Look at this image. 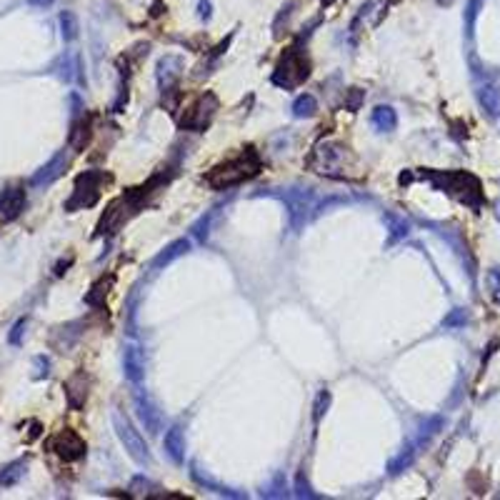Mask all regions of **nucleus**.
<instances>
[{
	"label": "nucleus",
	"mask_w": 500,
	"mask_h": 500,
	"mask_svg": "<svg viewBox=\"0 0 500 500\" xmlns=\"http://www.w3.org/2000/svg\"><path fill=\"white\" fill-rule=\"evenodd\" d=\"M421 180L430 183L435 191L448 193L450 198H455L458 203L473 208L475 213H481L483 203H485V195H483V185L481 180L475 178L473 173L468 171H430V168H421L415 173Z\"/></svg>",
	"instance_id": "obj_1"
},
{
	"label": "nucleus",
	"mask_w": 500,
	"mask_h": 500,
	"mask_svg": "<svg viewBox=\"0 0 500 500\" xmlns=\"http://www.w3.org/2000/svg\"><path fill=\"white\" fill-rule=\"evenodd\" d=\"M260 168H263V160H260L256 148L248 145V148L240 151V155L215 165V168L205 175V183L211 185L213 191H228L233 185H240L245 183V180L256 178L258 173H260Z\"/></svg>",
	"instance_id": "obj_2"
},
{
	"label": "nucleus",
	"mask_w": 500,
	"mask_h": 500,
	"mask_svg": "<svg viewBox=\"0 0 500 500\" xmlns=\"http://www.w3.org/2000/svg\"><path fill=\"white\" fill-rule=\"evenodd\" d=\"M353 155H350L348 145L338 143V140H323L316 145V151L310 155L308 165L320 175H328V178H353L356 173L353 171Z\"/></svg>",
	"instance_id": "obj_3"
},
{
	"label": "nucleus",
	"mask_w": 500,
	"mask_h": 500,
	"mask_svg": "<svg viewBox=\"0 0 500 500\" xmlns=\"http://www.w3.org/2000/svg\"><path fill=\"white\" fill-rule=\"evenodd\" d=\"M106 183H110V175L100 171H86L80 173L75 178V188H73V195L66 200V211L75 213L80 208H90L100 200V188Z\"/></svg>",
	"instance_id": "obj_4"
},
{
	"label": "nucleus",
	"mask_w": 500,
	"mask_h": 500,
	"mask_svg": "<svg viewBox=\"0 0 500 500\" xmlns=\"http://www.w3.org/2000/svg\"><path fill=\"white\" fill-rule=\"evenodd\" d=\"M308 75H310L308 58L300 53V48H290V50H285V55L280 58V63H278L276 73H273V83L290 90V88L300 86Z\"/></svg>",
	"instance_id": "obj_5"
},
{
	"label": "nucleus",
	"mask_w": 500,
	"mask_h": 500,
	"mask_svg": "<svg viewBox=\"0 0 500 500\" xmlns=\"http://www.w3.org/2000/svg\"><path fill=\"white\" fill-rule=\"evenodd\" d=\"M113 428H115V435H118V441L123 443L125 453L131 455L133 461L138 463V465H151L153 458H151V450L145 445V441L140 438V433L131 425L128 418H123L120 413H113Z\"/></svg>",
	"instance_id": "obj_6"
},
{
	"label": "nucleus",
	"mask_w": 500,
	"mask_h": 500,
	"mask_svg": "<svg viewBox=\"0 0 500 500\" xmlns=\"http://www.w3.org/2000/svg\"><path fill=\"white\" fill-rule=\"evenodd\" d=\"M283 203L288 208V218H290V228L293 231H303L305 220H308L310 211L316 208V198H313V191L308 188H288L283 193Z\"/></svg>",
	"instance_id": "obj_7"
},
{
	"label": "nucleus",
	"mask_w": 500,
	"mask_h": 500,
	"mask_svg": "<svg viewBox=\"0 0 500 500\" xmlns=\"http://www.w3.org/2000/svg\"><path fill=\"white\" fill-rule=\"evenodd\" d=\"M215 110H218V98L213 93H205V95H200V98L185 110V115L180 118V128L193 133H203L205 128L211 125Z\"/></svg>",
	"instance_id": "obj_8"
},
{
	"label": "nucleus",
	"mask_w": 500,
	"mask_h": 500,
	"mask_svg": "<svg viewBox=\"0 0 500 500\" xmlns=\"http://www.w3.org/2000/svg\"><path fill=\"white\" fill-rule=\"evenodd\" d=\"M48 448L53 450L58 458H63V461H80L83 455H86V441L80 438L75 430H70V428H66V430H60V433H55L53 438H50V443H48Z\"/></svg>",
	"instance_id": "obj_9"
},
{
	"label": "nucleus",
	"mask_w": 500,
	"mask_h": 500,
	"mask_svg": "<svg viewBox=\"0 0 500 500\" xmlns=\"http://www.w3.org/2000/svg\"><path fill=\"white\" fill-rule=\"evenodd\" d=\"M135 415H138L140 425L151 435H158L163 430V415H160L158 405L148 395H138L135 398Z\"/></svg>",
	"instance_id": "obj_10"
},
{
	"label": "nucleus",
	"mask_w": 500,
	"mask_h": 500,
	"mask_svg": "<svg viewBox=\"0 0 500 500\" xmlns=\"http://www.w3.org/2000/svg\"><path fill=\"white\" fill-rule=\"evenodd\" d=\"M23 205H26V191L20 185H8L0 191V218L13 220L23 213Z\"/></svg>",
	"instance_id": "obj_11"
},
{
	"label": "nucleus",
	"mask_w": 500,
	"mask_h": 500,
	"mask_svg": "<svg viewBox=\"0 0 500 500\" xmlns=\"http://www.w3.org/2000/svg\"><path fill=\"white\" fill-rule=\"evenodd\" d=\"M180 68H183V60L178 55H165L158 63V86L163 90V95L175 90V83L180 78Z\"/></svg>",
	"instance_id": "obj_12"
},
{
	"label": "nucleus",
	"mask_w": 500,
	"mask_h": 500,
	"mask_svg": "<svg viewBox=\"0 0 500 500\" xmlns=\"http://www.w3.org/2000/svg\"><path fill=\"white\" fill-rule=\"evenodd\" d=\"M123 373L133 385H140L145 378V358L138 345H128L123 353Z\"/></svg>",
	"instance_id": "obj_13"
},
{
	"label": "nucleus",
	"mask_w": 500,
	"mask_h": 500,
	"mask_svg": "<svg viewBox=\"0 0 500 500\" xmlns=\"http://www.w3.org/2000/svg\"><path fill=\"white\" fill-rule=\"evenodd\" d=\"M66 165H68L66 153H55L53 158L48 160V163L43 165V168H40L38 173H35L33 178H30V185H35V188H43V185L55 183V180H58L60 175H63Z\"/></svg>",
	"instance_id": "obj_14"
},
{
	"label": "nucleus",
	"mask_w": 500,
	"mask_h": 500,
	"mask_svg": "<svg viewBox=\"0 0 500 500\" xmlns=\"http://www.w3.org/2000/svg\"><path fill=\"white\" fill-rule=\"evenodd\" d=\"M66 398L73 410H80L88 398V378L86 373H75L66 381Z\"/></svg>",
	"instance_id": "obj_15"
},
{
	"label": "nucleus",
	"mask_w": 500,
	"mask_h": 500,
	"mask_svg": "<svg viewBox=\"0 0 500 500\" xmlns=\"http://www.w3.org/2000/svg\"><path fill=\"white\" fill-rule=\"evenodd\" d=\"M163 448H165V453H168V458H171L175 465H183V461H185V435H183V428H180V425H173V428L165 433Z\"/></svg>",
	"instance_id": "obj_16"
},
{
	"label": "nucleus",
	"mask_w": 500,
	"mask_h": 500,
	"mask_svg": "<svg viewBox=\"0 0 500 500\" xmlns=\"http://www.w3.org/2000/svg\"><path fill=\"white\" fill-rule=\"evenodd\" d=\"M188 250H191V240H185V238L173 240L171 245H165L158 256H155V260H153V268L160 270V268H165V265H171L173 260H178L180 256H185Z\"/></svg>",
	"instance_id": "obj_17"
},
{
	"label": "nucleus",
	"mask_w": 500,
	"mask_h": 500,
	"mask_svg": "<svg viewBox=\"0 0 500 500\" xmlns=\"http://www.w3.org/2000/svg\"><path fill=\"white\" fill-rule=\"evenodd\" d=\"M478 103H481L483 113L490 118H500V90L490 83L478 88Z\"/></svg>",
	"instance_id": "obj_18"
},
{
	"label": "nucleus",
	"mask_w": 500,
	"mask_h": 500,
	"mask_svg": "<svg viewBox=\"0 0 500 500\" xmlns=\"http://www.w3.org/2000/svg\"><path fill=\"white\" fill-rule=\"evenodd\" d=\"M370 123H373L375 131L390 133L398 128V113H395L390 106H378L373 110V115H370Z\"/></svg>",
	"instance_id": "obj_19"
},
{
	"label": "nucleus",
	"mask_w": 500,
	"mask_h": 500,
	"mask_svg": "<svg viewBox=\"0 0 500 500\" xmlns=\"http://www.w3.org/2000/svg\"><path fill=\"white\" fill-rule=\"evenodd\" d=\"M28 470V463L26 461H13L8 463L3 470H0V485L3 488H10V485H18L23 481V475Z\"/></svg>",
	"instance_id": "obj_20"
},
{
	"label": "nucleus",
	"mask_w": 500,
	"mask_h": 500,
	"mask_svg": "<svg viewBox=\"0 0 500 500\" xmlns=\"http://www.w3.org/2000/svg\"><path fill=\"white\" fill-rule=\"evenodd\" d=\"M415 455H418V443H408V445L403 448V453L395 458L393 463H390V475H398V473H403L405 468H410L413 465V461H415Z\"/></svg>",
	"instance_id": "obj_21"
},
{
	"label": "nucleus",
	"mask_w": 500,
	"mask_h": 500,
	"mask_svg": "<svg viewBox=\"0 0 500 500\" xmlns=\"http://www.w3.org/2000/svg\"><path fill=\"white\" fill-rule=\"evenodd\" d=\"M316 113H318V100L313 98V95H308V93L298 95L296 103H293V115H296V118H313Z\"/></svg>",
	"instance_id": "obj_22"
},
{
	"label": "nucleus",
	"mask_w": 500,
	"mask_h": 500,
	"mask_svg": "<svg viewBox=\"0 0 500 500\" xmlns=\"http://www.w3.org/2000/svg\"><path fill=\"white\" fill-rule=\"evenodd\" d=\"M58 23H60V35H63V40H75L78 38V30H80V26H78V18H75V13L73 10H63L60 13V18H58Z\"/></svg>",
	"instance_id": "obj_23"
},
{
	"label": "nucleus",
	"mask_w": 500,
	"mask_h": 500,
	"mask_svg": "<svg viewBox=\"0 0 500 500\" xmlns=\"http://www.w3.org/2000/svg\"><path fill=\"white\" fill-rule=\"evenodd\" d=\"M441 428H443V418H441V415H433V418H428V421L421 425V433H418V441H415V443H418V448L428 445V443L433 441V435L441 433Z\"/></svg>",
	"instance_id": "obj_24"
},
{
	"label": "nucleus",
	"mask_w": 500,
	"mask_h": 500,
	"mask_svg": "<svg viewBox=\"0 0 500 500\" xmlns=\"http://www.w3.org/2000/svg\"><path fill=\"white\" fill-rule=\"evenodd\" d=\"M385 223H388V228H390L388 245L398 243V240H401V238H405V235H408V223H405V220H403V218L393 215V213H385Z\"/></svg>",
	"instance_id": "obj_25"
},
{
	"label": "nucleus",
	"mask_w": 500,
	"mask_h": 500,
	"mask_svg": "<svg viewBox=\"0 0 500 500\" xmlns=\"http://www.w3.org/2000/svg\"><path fill=\"white\" fill-rule=\"evenodd\" d=\"M191 473H193V478H195V481L200 483V485H203V488H211V490H215V493H220V495H231V498H240V495H238V493H233V490H228V488H223V485H220V483L213 481L211 475H203V473H200V468H198V465H193Z\"/></svg>",
	"instance_id": "obj_26"
},
{
	"label": "nucleus",
	"mask_w": 500,
	"mask_h": 500,
	"mask_svg": "<svg viewBox=\"0 0 500 500\" xmlns=\"http://www.w3.org/2000/svg\"><path fill=\"white\" fill-rule=\"evenodd\" d=\"M88 131H90V123H88L86 118L80 120V123L73 125V133H70V145H73V148H78V151H83V148H86L88 135H90Z\"/></svg>",
	"instance_id": "obj_27"
},
{
	"label": "nucleus",
	"mask_w": 500,
	"mask_h": 500,
	"mask_svg": "<svg viewBox=\"0 0 500 500\" xmlns=\"http://www.w3.org/2000/svg\"><path fill=\"white\" fill-rule=\"evenodd\" d=\"M285 495H288V488H285L283 473H276L273 481L263 488V498H285Z\"/></svg>",
	"instance_id": "obj_28"
},
{
	"label": "nucleus",
	"mask_w": 500,
	"mask_h": 500,
	"mask_svg": "<svg viewBox=\"0 0 500 500\" xmlns=\"http://www.w3.org/2000/svg\"><path fill=\"white\" fill-rule=\"evenodd\" d=\"M55 68H58L60 80H73V70H78V58L73 53H63Z\"/></svg>",
	"instance_id": "obj_29"
},
{
	"label": "nucleus",
	"mask_w": 500,
	"mask_h": 500,
	"mask_svg": "<svg viewBox=\"0 0 500 500\" xmlns=\"http://www.w3.org/2000/svg\"><path fill=\"white\" fill-rule=\"evenodd\" d=\"M213 218H215V211H208L195 225H193V235H195V240H200V243H205V240H208V235H211Z\"/></svg>",
	"instance_id": "obj_30"
},
{
	"label": "nucleus",
	"mask_w": 500,
	"mask_h": 500,
	"mask_svg": "<svg viewBox=\"0 0 500 500\" xmlns=\"http://www.w3.org/2000/svg\"><path fill=\"white\" fill-rule=\"evenodd\" d=\"M298 8V0H288L283 8H280V13H278V18H276V23H273V30H276V38H280L283 35V23L288 26V20H290V15H293V10Z\"/></svg>",
	"instance_id": "obj_31"
},
{
	"label": "nucleus",
	"mask_w": 500,
	"mask_h": 500,
	"mask_svg": "<svg viewBox=\"0 0 500 500\" xmlns=\"http://www.w3.org/2000/svg\"><path fill=\"white\" fill-rule=\"evenodd\" d=\"M328 408H330V390H325L323 388L320 393L316 395V403H313V423H320V418L325 413H328Z\"/></svg>",
	"instance_id": "obj_32"
},
{
	"label": "nucleus",
	"mask_w": 500,
	"mask_h": 500,
	"mask_svg": "<svg viewBox=\"0 0 500 500\" xmlns=\"http://www.w3.org/2000/svg\"><path fill=\"white\" fill-rule=\"evenodd\" d=\"M481 6L483 0H468V8H465V35L470 38L475 30V20H478V13H481Z\"/></svg>",
	"instance_id": "obj_33"
},
{
	"label": "nucleus",
	"mask_w": 500,
	"mask_h": 500,
	"mask_svg": "<svg viewBox=\"0 0 500 500\" xmlns=\"http://www.w3.org/2000/svg\"><path fill=\"white\" fill-rule=\"evenodd\" d=\"M153 490V483L145 478V475H135L131 483V493L133 495H151Z\"/></svg>",
	"instance_id": "obj_34"
},
{
	"label": "nucleus",
	"mask_w": 500,
	"mask_h": 500,
	"mask_svg": "<svg viewBox=\"0 0 500 500\" xmlns=\"http://www.w3.org/2000/svg\"><path fill=\"white\" fill-rule=\"evenodd\" d=\"M468 323V316H465V310H461V308H455L450 316L443 320V328H463Z\"/></svg>",
	"instance_id": "obj_35"
},
{
	"label": "nucleus",
	"mask_w": 500,
	"mask_h": 500,
	"mask_svg": "<svg viewBox=\"0 0 500 500\" xmlns=\"http://www.w3.org/2000/svg\"><path fill=\"white\" fill-rule=\"evenodd\" d=\"M48 373H50V360H48L46 356H35L33 358V378L40 381V378H48Z\"/></svg>",
	"instance_id": "obj_36"
},
{
	"label": "nucleus",
	"mask_w": 500,
	"mask_h": 500,
	"mask_svg": "<svg viewBox=\"0 0 500 500\" xmlns=\"http://www.w3.org/2000/svg\"><path fill=\"white\" fill-rule=\"evenodd\" d=\"M488 283H490V296H493L495 303H500V270L493 268L488 273Z\"/></svg>",
	"instance_id": "obj_37"
},
{
	"label": "nucleus",
	"mask_w": 500,
	"mask_h": 500,
	"mask_svg": "<svg viewBox=\"0 0 500 500\" xmlns=\"http://www.w3.org/2000/svg\"><path fill=\"white\" fill-rule=\"evenodd\" d=\"M26 325H28L26 318H20V320L15 323L13 330H10V336H8V343H10V345H20V340H23V333H26Z\"/></svg>",
	"instance_id": "obj_38"
},
{
	"label": "nucleus",
	"mask_w": 500,
	"mask_h": 500,
	"mask_svg": "<svg viewBox=\"0 0 500 500\" xmlns=\"http://www.w3.org/2000/svg\"><path fill=\"white\" fill-rule=\"evenodd\" d=\"M296 495L298 498H316V493L310 490V485H308V481L303 478V473L298 475V483H296Z\"/></svg>",
	"instance_id": "obj_39"
},
{
	"label": "nucleus",
	"mask_w": 500,
	"mask_h": 500,
	"mask_svg": "<svg viewBox=\"0 0 500 500\" xmlns=\"http://www.w3.org/2000/svg\"><path fill=\"white\" fill-rule=\"evenodd\" d=\"M211 0H200V3H198V18L200 20H205V23H208V20H211Z\"/></svg>",
	"instance_id": "obj_40"
},
{
	"label": "nucleus",
	"mask_w": 500,
	"mask_h": 500,
	"mask_svg": "<svg viewBox=\"0 0 500 500\" xmlns=\"http://www.w3.org/2000/svg\"><path fill=\"white\" fill-rule=\"evenodd\" d=\"M360 98H363V93L358 90V88H353V100H350V110H353V113L360 108Z\"/></svg>",
	"instance_id": "obj_41"
},
{
	"label": "nucleus",
	"mask_w": 500,
	"mask_h": 500,
	"mask_svg": "<svg viewBox=\"0 0 500 500\" xmlns=\"http://www.w3.org/2000/svg\"><path fill=\"white\" fill-rule=\"evenodd\" d=\"M28 6L40 8V10H46V8H50V6H53V0H28Z\"/></svg>",
	"instance_id": "obj_42"
},
{
	"label": "nucleus",
	"mask_w": 500,
	"mask_h": 500,
	"mask_svg": "<svg viewBox=\"0 0 500 500\" xmlns=\"http://www.w3.org/2000/svg\"><path fill=\"white\" fill-rule=\"evenodd\" d=\"M435 3H438V6H450L453 0H435Z\"/></svg>",
	"instance_id": "obj_43"
},
{
	"label": "nucleus",
	"mask_w": 500,
	"mask_h": 500,
	"mask_svg": "<svg viewBox=\"0 0 500 500\" xmlns=\"http://www.w3.org/2000/svg\"><path fill=\"white\" fill-rule=\"evenodd\" d=\"M323 3H325V6H330V3H333V0H323Z\"/></svg>",
	"instance_id": "obj_44"
},
{
	"label": "nucleus",
	"mask_w": 500,
	"mask_h": 500,
	"mask_svg": "<svg viewBox=\"0 0 500 500\" xmlns=\"http://www.w3.org/2000/svg\"><path fill=\"white\" fill-rule=\"evenodd\" d=\"M498 218H500V203H498Z\"/></svg>",
	"instance_id": "obj_45"
}]
</instances>
